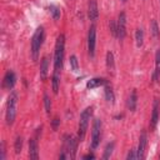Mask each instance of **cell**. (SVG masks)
Returning <instances> with one entry per match:
<instances>
[{
  "label": "cell",
  "mask_w": 160,
  "mask_h": 160,
  "mask_svg": "<svg viewBox=\"0 0 160 160\" xmlns=\"http://www.w3.org/2000/svg\"><path fill=\"white\" fill-rule=\"evenodd\" d=\"M146 146H148V134L146 131H141L140 138H139V144H138V159H144L145 158V151H146Z\"/></svg>",
  "instance_id": "9c48e42d"
},
{
  "label": "cell",
  "mask_w": 160,
  "mask_h": 160,
  "mask_svg": "<svg viewBox=\"0 0 160 160\" xmlns=\"http://www.w3.org/2000/svg\"><path fill=\"white\" fill-rule=\"evenodd\" d=\"M95 156H94V154H86V155H84V159H94Z\"/></svg>",
  "instance_id": "f546056e"
},
{
  "label": "cell",
  "mask_w": 160,
  "mask_h": 160,
  "mask_svg": "<svg viewBox=\"0 0 160 160\" xmlns=\"http://www.w3.org/2000/svg\"><path fill=\"white\" fill-rule=\"evenodd\" d=\"M40 131H41V126L36 129L35 136L30 138V140H29V156L31 159H39V142H38V136H39V132Z\"/></svg>",
  "instance_id": "52a82bcc"
},
{
  "label": "cell",
  "mask_w": 160,
  "mask_h": 160,
  "mask_svg": "<svg viewBox=\"0 0 160 160\" xmlns=\"http://www.w3.org/2000/svg\"><path fill=\"white\" fill-rule=\"evenodd\" d=\"M135 42H136L138 48L142 46V44H144V31H142V29H136V31H135Z\"/></svg>",
  "instance_id": "ffe728a7"
},
{
  "label": "cell",
  "mask_w": 160,
  "mask_h": 160,
  "mask_svg": "<svg viewBox=\"0 0 160 160\" xmlns=\"http://www.w3.org/2000/svg\"><path fill=\"white\" fill-rule=\"evenodd\" d=\"M69 62H70L71 70H72L74 72H78V71H79V61H78V58H76L75 55H71Z\"/></svg>",
  "instance_id": "603a6c76"
},
{
  "label": "cell",
  "mask_w": 160,
  "mask_h": 160,
  "mask_svg": "<svg viewBox=\"0 0 160 160\" xmlns=\"http://www.w3.org/2000/svg\"><path fill=\"white\" fill-rule=\"evenodd\" d=\"M92 110H94L92 106H88L80 114V118H79V128H78V139H79L80 142L84 140V138L86 135V131H88V128H89V122H90V119L92 116Z\"/></svg>",
  "instance_id": "3957f363"
},
{
  "label": "cell",
  "mask_w": 160,
  "mask_h": 160,
  "mask_svg": "<svg viewBox=\"0 0 160 160\" xmlns=\"http://www.w3.org/2000/svg\"><path fill=\"white\" fill-rule=\"evenodd\" d=\"M95 46H96V26L91 25L88 31V51L91 58L95 55Z\"/></svg>",
  "instance_id": "ba28073f"
},
{
  "label": "cell",
  "mask_w": 160,
  "mask_h": 160,
  "mask_svg": "<svg viewBox=\"0 0 160 160\" xmlns=\"http://www.w3.org/2000/svg\"><path fill=\"white\" fill-rule=\"evenodd\" d=\"M44 106H45L46 114H50L51 112V101H50V98L46 92L44 94Z\"/></svg>",
  "instance_id": "d4e9b609"
},
{
  "label": "cell",
  "mask_w": 160,
  "mask_h": 160,
  "mask_svg": "<svg viewBox=\"0 0 160 160\" xmlns=\"http://www.w3.org/2000/svg\"><path fill=\"white\" fill-rule=\"evenodd\" d=\"M88 16L91 21H96L99 18V9L96 0H89V8H88Z\"/></svg>",
  "instance_id": "7c38bea8"
},
{
  "label": "cell",
  "mask_w": 160,
  "mask_h": 160,
  "mask_svg": "<svg viewBox=\"0 0 160 160\" xmlns=\"http://www.w3.org/2000/svg\"><path fill=\"white\" fill-rule=\"evenodd\" d=\"M106 84V80L102 79V78H92L90 79L88 82H86V88L88 89H95V88H99V86H102Z\"/></svg>",
  "instance_id": "9a60e30c"
},
{
  "label": "cell",
  "mask_w": 160,
  "mask_h": 160,
  "mask_svg": "<svg viewBox=\"0 0 160 160\" xmlns=\"http://www.w3.org/2000/svg\"><path fill=\"white\" fill-rule=\"evenodd\" d=\"M104 94H105V100L109 104H114L115 102V94H114V90H112V88L110 85H106L105 86Z\"/></svg>",
  "instance_id": "ac0fdd59"
},
{
  "label": "cell",
  "mask_w": 160,
  "mask_h": 160,
  "mask_svg": "<svg viewBox=\"0 0 160 160\" xmlns=\"http://www.w3.org/2000/svg\"><path fill=\"white\" fill-rule=\"evenodd\" d=\"M59 122H60L59 119H54V121H52V129H54V130L58 129V124H59Z\"/></svg>",
  "instance_id": "f1b7e54d"
},
{
  "label": "cell",
  "mask_w": 160,
  "mask_h": 160,
  "mask_svg": "<svg viewBox=\"0 0 160 160\" xmlns=\"http://www.w3.org/2000/svg\"><path fill=\"white\" fill-rule=\"evenodd\" d=\"M160 76V48L156 50V54H155V70H154V80L156 81Z\"/></svg>",
  "instance_id": "e0dca14e"
},
{
  "label": "cell",
  "mask_w": 160,
  "mask_h": 160,
  "mask_svg": "<svg viewBox=\"0 0 160 160\" xmlns=\"http://www.w3.org/2000/svg\"><path fill=\"white\" fill-rule=\"evenodd\" d=\"M125 36H126V14L121 11L116 21V38L119 40H124Z\"/></svg>",
  "instance_id": "8992f818"
},
{
  "label": "cell",
  "mask_w": 160,
  "mask_h": 160,
  "mask_svg": "<svg viewBox=\"0 0 160 160\" xmlns=\"http://www.w3.org/2000/svg\"><path fill=\"white\" fill-rule=\"evenodd\" d=\"M114 146H115V142L111 141V142H108L105 149H104V154H102V159H109L114 151Z\"/></svg>",
  "instance_id": "44dd1931"
},
{
  "label": "cell",
  "mask_w": 160,
  "mask_h": 160,
  "mask_svg": "<svg viewBox=\"0 0 160 160\" xmlns=\"http://www.w3.org/2000/svg\"><path fill=\"white\" fill-rule=\"evenodd\" d=\"M48 10H49V12H50V15H51V18H52L54 20H59V19H60L61 12H60V9H59L56 5H50V6H48Z\"/></svg>",
  "instance_id": "d6986e66"
},
{
  "label": "cell",
  "mask_w": 160,
  "mask_h": 160,
  "mask_svg": "<svg viewBox=\"0 0 160 160\" xmlns=\"http://www.w3.org/2000/svg\"><path fill=\"white\" fill-rule=\"evenodd\" d=\"M49 74V56H44L40 61V79L45 80Z\"/></svg>",
  "instance_id": "4fadbf2b"
},
{
  "label": "cell",
  "mask_w": 160,
  "mask_h": 160,
  "mask_svg": "<svg viewBox=\"0 0 160 160\" xmlns=\"http://www.w3.org/2000/svg\"><path fill=\"white\" fill-rule=\"evenodd\" d=\"M5 159V142L1 141V155H0V160Z\"/></svg>",
  "instance_id": "83f0119b"
},
{
  "label": "cell",
  "mask_w": 160,
  "mask_h": 160,
  "mask_svg": "<svg viewBox=\"0 0 160 160\" xmlns=\"http://www.w3.org/2000/svg\"><path fill=\"white\" fill-rule=\"evenodd\" d=\"M150 31L152 34L154 38H159L160 35V30H159V25L156 22V20H151V24H150Z\"/></svg>",
  "instance_id": "7402d4cb"
},
{
  "label": "cell",
  "mask_w": 160,
  "mask_h": 160,
  "mask_svg": "<svg viewBox=\"0 0 160 160\" xmlns=\"http://www.w3.org/2000/svg\"><path fill=\"white\" fill-rule=\"evenodd\" d=\"M159 1H160V0H159Z\"/></svg>",
  "instance_id": "1f68e13d"
},
{
  "label": "cell",
  "mask_w": 160,
  "mask_h": 160,
  "mask_svg": "<svg viewBox=\"0 0 160 160\" xmlns=\"http://www.w3.org/2000/svg\"><path fill=\"white\" fill-rule=\"evenodd\" d=\"M159 112H160V99L155 98L152 102V112H151V119H150V128L155 129L156 124L159 121Z\"/></svg>",
  "instance_id": "8fae6325"
},
{
  "label": "cell",
  "mask_w": 160,
  "mask_h": 160,
  "mask_svg": "<svg viewBox=\"0 0 160 160\" xmlns=\"http://www.w3.org/2000/svg\"><path fill=\"white\" fill-rule=\"evenodd\" d=\"M126 105H128V109H129L130 111H135L136 105H138V94H136V90H135V89H132V91L130 92V95H129V98H128Z\"/></svg>",
  "instance_id": "5bb4252c"
},
{
  "label": "cell",
  "mask_w": 160,
  "mask_h": 160,
  "mask_svg": "<svg viewBox=\"0 0 160 160\" xmlns=\"http://www.w3.org/2000/svg\"><path fill=\"white\" fill-rule=\"evenodd\" d=\"M126 159L128 160H131V159H138V152H136V150H130L129 152H128V155H126Z\"/></svg>",
  "instance_id": "484cf974"
},
{
  "label": "cell",
  "mask_w": 160,
  "mask_h": 160,
  "mask_svg": "<svg viewBox=\"0 0 160 160\" xmlns=\"http://www.w3.org/2000/svg\"><path fill=\"white\" fill-rule=\"evenodd\" d=\"M64 56H65V36L64 34H60L56 38L55 50H54V71H52L54 75H61Z\"/></svg>",
  "instance_id": "6da1fadb"
},
{
  "label": "cell",
  "mask_w": 160,
  "mask_h": 160,
  "mask_svg": "<svg viewBox=\"0 0 160 160\" xmlns=\"http://www.w3.org/2000/svg\"><path fill=\"white\" fill-rule=\"evenodd\" d=\"M21 148H22V138H21V136H16L15 144H14L15 154H20V152H21Z\"/></svg>",
  "instance_id": "cb8c5ba5"
},
{
  "label": "cell",
  "mask_w": 160,
  "mask_h": 160,
  "mask_svg": "<svg viewBox=\"0 0 160 160\" xmlns=\"http://www.w3.org/2000/svg\"><path fill=\"white\" fill-rule=\"evenodd\" d=\"M121 1H122V2H126V1H128V0H121Z\"/></svg>",
  "instance_id": "4dcf8cb0"
},
{
  "label": "cell",
  "mask_w": 160,
  "mask_h": 160,
  "mask_svg": "<svg viewBox=\"0 0 160 160\" xmlns=\"http://www.w3.org/2000/svg\"><path fill=\"white\" fill-rule=\"evenodd\" d=\"M16 109H18V94L16 91H11L8 96L6 101V110H5V120L8 125H12L16 118Z\"/></svg>",
  "instance_id": "277c9868"
},
{
  "label": "cell",
  "mask_w": 160,
  "mask_h": 160,
  "mask_svg": "<svg viewBox=\"0 0 160 160\" xmlns=\"http://www.w3.org/2000/svg\"><path fill=\"white\" fill-rule=\"evenodd\" d=\"M44 40H45V30L42 26H39L31 38V58L34 61H36L39 59L40 49L42 46Z\"/></svg>",
  "instance_id": "7a4b0ae2"
},
{
  "label": "cell",
  "mask_w": 160,
  "mask_h": 160,
  "mask_svg": "<svg viewBox=\"0 0 160 160\" xmlns=\"http://www.w3.org/2000/svg\"><path fill=\"white\" fill-rule=\"evenodd\" d=\"M100 138H101V120L94 119L92 126H91V142H90L91 150H95L99 146Z\"/></svg>",
  "instance_id": "5b68a950"
},
{
  "label": "cell",
  "mask_w": 160,
  "mask_h": 160,
  "mask_svg": "<svg viewBox=\"0 0 160 160\" xmlns=\"http://www.w3.org/2000/svg\"><path fill=\"white\" fill-rule=\"evenodd\" d=\"M106 69L111 74H114L115 71V60H114V54L111 51L106 52Z\"/></svg>",
  "instance_id": "2e32d148"
},
{
  "label": "cell",
  "mask_w": 160,
  "mask_h": 160,
  "mask_svg": "<svg viewBox=\"0 0 160 160\" xmlns=\"http://www.w3.org/2000/svg\"><path fill=\"white\" fill-rule=\"evenodd\" d=\"M110 31L114 36H116V22L115 21H110Z\"/></svg>",
  "instance_id": "4316f807"
},
{
  "label": "cell",
  "mask_w": 160,
  "mask_h": 160,
  "mask_svg": "<svg viewBox=\"0 0 160 160\" xmlns=\"http://www.w3.org/2000/svg\"><path fill=\"white\" fill-rule=\"evenodd\" d=\"M16 84V75L12 70H8L4 75V80H2V88L5 90H12V88Z\"/></svg>",
  "instance_id": "30bf717a"
}]
</instances>
